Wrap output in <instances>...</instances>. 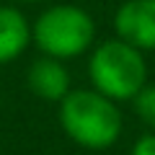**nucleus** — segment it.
<instances>
[{
    "mask_svg": "<svg viewBox=\"0 0 155 155\" xmlns=\"http://www.w3.org/2000/svg\"><path fill=\"white\" fill-rule=\"evenodd\" d=\"M88 78L91 88L122 104V101H132L147 83V62L137 47L114 36L101 41L91 52Z\"/></svg>",
    "mask_w": 155,
    "mask_h": 155,
    "instance_id": "nucleus-3",
    "label": "nucleus"
},
{
    "mask_svg": "<svg viewBox=\"0 0 155 155\" xmlns=\"http://www.w3.org/2000/svg\"><path fill=\"white\" fill-rule=\"evenodd\" d=\"M26 83H28V91L36 98L49 101V104H60L67 96V91L72 88L70 70L65 67V62L54 60V57H47V54L36 57L28 65Z\"/></svg>",
    "mask_w": 155,
    "mask_h": 155,
    "instance_id": "nucleus-5",
    "label": "nucleus"
},
{
    "mask_svg": "<svg viewBox=\"0 0 155 155\" xmlns=\"http://www.w3.org/2000/svg\"><path fill=\"white\" fill-rule=\"evenodd\" d=\"M132 104H134V111H137L140 122L147 124L150 129H155V85L145 83L142 91L132 98Z\"/></svg>",
    "mask_w": 155,
    "mask_h": 155,
    "instance_id": "nucleus-7",
    "label": "nucleus"
},
{
    "mask_svg": "<svg viewBox=\"0 0 155 155\" xmlns=\"http://www.w3.org/2000/svg\"><path fill=\"white\" fill-rule=\"evenodd\" d=\"M31 47V23L18 8L0 5V65L16 62Z\"/></svg>",
    "mask_w": 155,
    "mask_h": 155,
    "instance_id": "nucleus-6",
    "label": "nucleus"
},
{
    "mask_svg": "<svg viewBox=\"0 0 155 155\" xmlns=\"http://www.w3.org/2000/svg\"><path fill=\"white\" fill-rule=\"evenodd\" d=\"M114 34L140 52L155 49V0H124L114 13Z\"/></svg>",
    "mask_w": 155,
    "mask_h": 155,
    "instance_id": "nucleus-4",
    "label": "nucleus"
},
{
    "mask_svg": "<svg viewBox=\"0 0 155 155\" xmlns=\"http://www.w3.org/2000/svg\"><path fill=\"white\" fill-rule=\"evenodd\" d=\"M18 3H41V0H18Z\"/></svg>",
    "mask_w": 155,
    "mask_h": 155,
    "instance_id": "nucleus-9",
    "label": "nucleus"
},
{
    "mask_svg": "<svg viewBox=\"0 0 155 155\" xmlns=\"http://www.w3.org/2000/svg\"><path fill=\"white\" fill-rule=\"evenodd\" d=\"M129 155H155V132H147L132 145Z\"/></svg>",
    "mask_w": 155,
    "mask_h": 155,
    "instance_id": "nucleus-8",
    "label": "nucleus"
},
{
    "mask_svg": "<svg viewBox=\"0 0 155 155\" xmlns=\"http://www.w3.org/2000/svg\"><path fill=\"white\" fill-rule=\"evenodd\" d=\"M96 41V21L75 3H57L31 23V44L54 60H78L88 54Z\"/></svg>",
    "mask_w": 155,
    "mask_h": 155,
    "instance_id": "nucleus-2",
    "label": "nucleus"
},
{
    "mask_svg": "<svg viewBox=\"0 0 155 155\" xmlns=\"http://www.w3.org/2000/svg\"><path fill=\"white\" fill-rule=\"evenodd\" d=\"M60 127L75 145L85 150H109L124 129L122 111L109 96L96 88H70L57 104Z\"/></svg>",
    "mask_w": 155,
    "mask_h": 155,
    "instance_id": "nucleus-1",
    "label": "nucleus"
}]
</instances>
